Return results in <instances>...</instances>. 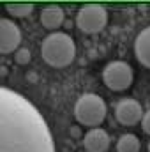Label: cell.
<instances>
[{
    "mask_svg": "<svg viewBox=\"0 0 150 152\" xmlns=\"http://www.w3.org/2000/svg\"><path fill=\"white\" fill-rule=\"evenodd\" d=\"M134 55L138 62L150 69V27L143 28L134 39Z\"/></svg>",
    "mask_w": 150,
    "mask_h": 152,
    "instance_id": "9c48e42d",
    "label": "cell"
},
{
    "mask_svg": "<svg viewBox=\"0 0 150 152\" xmlns=\"http://www.w3.org/2000/svg\"><path fill=\"white\" fill-rule=\"evenodd\" d=\"M5 11L12 18H27V16L32 14L34 4H28V2H11V4H5Z\"/></svg>",
    "mask_w": 150,
    "mask_h": 152,
    "instance_id": "7c38bea8",
    "label": "cell"
},
{
    "mask_svg": "<svg viewBox=\"0 0 150 152\" xmlns=\"http://www.w3.org/2000/svg\"><path fill=\"white\" fill-rule=\"evenodd\" d=\"M141 127H143V131H145L147 134H150V110L143 113V118H141Z\"/></svg>",
    "mask_w": 150,
    "mask_h": 152,
    "instance_id": "5bb4252c",
    "label": "cell"
},
{
    "mask_svg": "<svg viewBox=\"0 0 150 152\" xmlns=\"http://www.w3.org/2000/svg\"><path fill=\"white\" fill-rule=\"evenodd\" d=\"M21 42V30L20 27L7 20L0 18V53H14Z\"/></svg>",
    "mask_w": 150,
    "mask_h": 152,
    "instance_id": "8992f818",
    "label": "cell"
},
{
    "mask_svg": "<svg viewBox=\"0 0 150 152\" xmlns=\"http://www.w3.org/2000/svg\"><path fill=\"white\" fill-rule=\"evenodd\" d=\"M133 67L124 60H113L103 69V81L113 92H124L133 85Z\"/></svg>",
    "mask_w": 150,
    "mask_h": 152,
    "instance_id": "277c9868",
    "label": "cell"
},
{
    "mask_svg": "<svg viewBox=\"0 0 150 152\" xmlns=\"http://www.w3.org/2000/svg\"><path fill=\"white\" fill-rule=\"evenodd\" d=\"M76 25L85 34H99L108 25V11L99 4H87L78 11Z\"/></svg>",
    "mask_w": 150,
    "mask_h": 152,
    "instance_id": "5b68a950",
    "label": "cell"
},
{
    "mask_svg": "<svg viewBox=\"0 0 150 152\" xmlns=\"http://www.w3.org/2000/svg\"><path fill=\"white\" fill-rule=\"evenodd\" d=\"M108 113L106 103L97 94H83L74 104V117L81 126L97 127L104 122Z\"/></svg>",
    "mask_w": 150,
    "mask_h": 152,
    "instance_id": "3957f363",
    "label": "cell"
},
{
    "mask_svg": "<svg viewBox=\"0 0 150 152\" xmlns=\"http://www.w3.org/2000/svg\"><path fill=\"white\" fill-rule=\"evenodd\" d=\"M140 138L133 133H124L117 142V152H140Z\"/></svg>",
    "mask_w": 150,
    "mask_h": 152,
    "instance_id": "8fae6325",
    "label": "cell"
},
{
    "mask_svg": "<svg viewBox=\"0 0 150 152\" xmlns=\"http://www.w3.org/2000/svg\"><path fill=\"white\" fill-rule=\"evenodd\" d=\"M41 57L51 67H67L76 57V44L73 37L66 32H51L42 39Z\"/></svg>",
    "mask_w": 150,
    "mask_h": 152,
    "instance_id": "7a4b0ae2",
    "label": "cell"
},
{
    "mask_svg": "<svg viewBox=\"0 0 150 152\" xmlns=\"http://www.w3.org/2000/svg\"><path fill=\"white\" fill-rule=\"evenodd\" d=\"M143 113L145 112L136 99H122L115 108V117L122 126H134L141 122Z\"/></svg>",
    "mask_w": 150,
    "mask_h": 152,
    "instance_id": "52a82bcc",
    "label": "cell"
},
{
    "mask_svg": "<svg viewBox=\"0 0 150 152\" xmlns=\"http://www.w3.org/2000/svg\"><path fill=\"white\" fill-rule=\"evenodd\" d=\"M30 58H32V53H30V50H27V48H18V50L14 51V62H16L18 66H27V64L30 62Z\"/></svg>",
    "mask_w": 150,
    "mask_h": 152,
    "instance_id": "4fadbf2b",
    "label": "cell"
},
{
    "mask_svg": "<svg viewBox=\"0 0 150 152\" xmlns=\"http://www.w3.org/2000/svg\"><path fill=\"white\" fill-rule=\"evenodd\" d=\"M64 9L58 7V5H46L42 11H41V23L44 28H58L62 23H64Z\"/></svg>",
    "mask_w": 150,
    "mask_h": 152,
    "instance_id": "30bf717a",
    "label": "cell"
},
{
    "mask_svg": "<svg viewBox=\"0 0 150 152\" xmlns=\"http://www.w3.org/2000/svg\"><path fill=\"white\" fill-rule=\"evenodd\" d=\"M83 147L87 152H106L110 149V134L101 127H94L83 136Z\"/></svg>",
    "mask_w": 150,
    "mask_h": 152,
    "instance_id": "ba28073f",
    "label": "cell"
},
{
    "mask_svg": "<svg viewBox=\"0 0 150 152\" xmlns=\"http://www.w3.org/2000/svg\"><path fill=\"white\" fill-rule=\"evenodd\" d=\"M149 152H150V142H149Z\"/></svg>",
    "mask_w": 150,
    "mask_h": 152,
    "instance_id": "9a60e30c",
    "label": "cell"
},
{
    "mask_svg": "<svg viewBox=\"0 0 150 152\" xmlns=\"http://www.w3.org/2000/svg\"><path fill=\"white\" fill-rule=\"evenodd\" d=\"M0 152H55L39 110L21 94L0 87Z\"/></svg>",
    "mask_w": 150,
    "mask_h": 152,
    "instance_id": "6da1fadb",
    "label": "cell"
}]
</instances>
